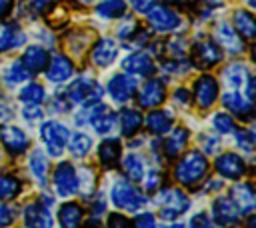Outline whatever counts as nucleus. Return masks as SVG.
I'll return each mask as SVG.
<instances>
[{"mask_svg": "<svg viewBox=\"0 0 256 228\" xmlns=\"http://www.w3.org/2000/svg\"><path fill=\"white\" fill-rule=\"evenodd\" d=\"M210 172V162L202 150H186L174 166V180L182 188H198Z\"/></svg>", "mask_w": 256, "mask_h": 228, "instance_id": "f257e3e1", "label": "nucleus"}, {"mask_svg": "<svg viewBox=\"0 0 256 228\" xmlns=\"http://www.w3.org/2000/svg\"><path fill=\"white\" fill-rule=\"evenodd\" d=\"M156 206H158V214L164 220H176L180 216H184L190 206L192 200L188 198V194L182 188H158L156 190Z\"/></svg>", "mask_w": 256, "mask_h": 228, "instance_id": "f03ea898", "label": "nucleus"}, {"mask_svg": "<svg viewBox=\"0 0 256 228\" xmlns=\"http://www.w3.org/2000/svg\"><path fill=\"white\" fill-rule=\"evenodd\" d=\"M146 196L128 178H118L110 186V202L124 212H138L146 204Z\"/></svg>", "mask_w": 256, "mask_h": 228, "instance_id": "7ed1b4c3", "label": "nucleus"}, {"mask_svg": "<svg viewBox=\"0 0 256 228\" xmlns=\"http://www.w3.org/2000/svg\"><path fill=\"white\" fill-rule=\"evenodd\" d=\"M68 136H70V130L58 120H46L40 126V140L44 142V148L52 158L62 156L68 144Z\"/></svg>", "mask_w": 256, "mask_h": 228, "instance_id": "20e7f679", "label": "nucleus"}, {"mask_svg": "<svg viewBox=\"0 0 256 228\" xmlns=\"http://www.w3.org/2000/svg\"><path fill=\"white\" fill-rule=\"evenodd\" d=\"M66 96H68L70 104L88 106V104H94V102H100L102 100V88H100V84L94 78L82 76V78H76L68 86Z\"/></svg>", "mask_w": 256, "mask_h": 228, "instance_id": "39448f33", "label": "nucleus"}, {"mask_svg": "<svg viewBox=\"0 0 256 228\" xmlns=\"http://www.w3.org/2000/svg\"><path fill=\"white\" fill-rule=\"evenodd\" d=\"M146 22L154 32H174L182 26V18L176 10L160 4H152L146 10Z\"/></svg>", "mask_w": 256, "mask_h": 228, "instance_id": "423d86ee", "label": "nucleus"}, {"mask_svg": "<svg viewBox=\"0 0 256 228\" xmlns=\"http://www.w3.org/2000/svg\"><path fill=\"white\" fill-rule=\"evenodd\" d=\"M190 92H192V96H194L196 106L202 108V110H208V108H212V106L216 104V100H218V96H220L218 80H216L212 74L204 72V74H200V76L194 80V86H192Z\"/></svg>", "mask_w": 256, "mask_h": 228, "instance_id": "0eeeda50", "label": "nucleus"}, {"mask_svg": "<svg viewBox=\"0 0 256 228\" xmlns=\"http://www.w3.org/2000/svg\"><path fill=\"white\" fill-rule=\"evenodd\" d=\"M214 42L220 46V50L228 52V54H242L246 50V40L234 30V26L230 22H216L214 24Z\"/></svg>", "mask_w": 256, "mask_h": 228, "instance_id": "6e6552de", "label": "nucleus"}, {"mask_svg": "<svg viewBox=\"0 0 256 228\" xmlns=\"http://www.w3.org/2000/svg\"><path fill=\"white\" fill-rule=\"evenodd\" d=\"M134 96L140 108H146V110L158 108L166 100V84L156 76H148V80L136 90Z\"/></svg>", "mask_w": 256, "mask_h": 228, "instance_id": "1a4fd4ad", "label": "nucleus"}, {"mask_svg": "<svg viewBox=\"0 0 256 228\" xmlns=\"http://www.w3.org/2000/svg\"><path fill=\"white\" fill-rule=\"evenodd\" d=\"M136 90H138V82L128 72H118V74L110 76V80L106 84V92L116 104H126L130 98H134Z\"/></svg>", "mask_w": 256, "mask_h": 228, "instance_id": "9d476101", "label": "nucleus"}, {"mask_svg": "<svg viewBox=\"0 0 256 228\" xmlns=\"http://www.w3.org/2000/svg\"><path fill=\"white\" fill-rule=\"evenodd\" d=\"M52 184L60 198H72L78 192V172L70 162H60L54 168Z\"/></svg>", "mask_w": 256, "mask_h": 228, "instance_id": "9b49d317", "label": "nucleus"}, {"mask_svg": "<svg viewBox=\"0 0 256 228\" xmlns=\"http://www.w3.org/2000/svg\"><path fill=\"white\" fill-rule=\"evenodd\" d=\"M214 170L222 176V178H228V180H242L248 166L242 158V154H236V152H222L216 156L214 160Z\"/></svg>", "mask_w": 256, "mask_h": 228, "instance_id": "f8f14e48", "label": "nucleus"}, {"mask_svg": "<svg viewBox=\"0 0 256 228\" xmlns=\"http://www.w3.org/2000/svg\"><path fill=\"white\" fill-rule=\"evenodd\" d=\"M192 58H194V64L198 68L208 70V68L220 64L224 54H222L220 46L214 40H198L192 46Z\"/></svg>", "mask_w": 256, "mask_h": 228, "instance_id": "ddd939ff", "label": "nucleus"}, {"mask_svg": "<svg viewBox=\"0 0 256 228\" xmlns=\"http://www.w3.org/2000/svg\"><path fill=\"white\" fill-rule=\"evenodd\" d=\"M0 142L6 148V152L14 154V156H20L30 148L28 134L14 124H2L0 126Z\"/></svg>", "mask_w": 256, "mask_h": 228, "instance_id": "4468645a", "label": "nucleus"}, {"mask_svg": "<svg viewBox=\"0 0 256 228\" xmlns=\"http://www.w3.org/2000/svg\"><path fill=\"white\" fill-rule=\"evenodd\" d=\"M210 218H214L212 222L218 224V226H230V224H238L242 220V214L234 206L230 196H218V198L212 200V214H210Z\"/></svg>", "mask_w": 256, "mask_h": 228, "instance_id": "2eb2a0df", "label": "nucleus"}, {"mask_svg": "<svg viewBox=\"0 0 256 228\" xmlns=\"http://www.w3.org/2000/svg\"><path fill=\"white\" fill-rule=\"evenodd\" d=\"M122 70L132 74V76H142V78H148V76H154L156 74V64L152 60V56L144 50H138V52H132L128 54L124 60H122Z\"/></svg>", "mask_w": 256, "mask_h": 228, "instance_id": "dca6fc26", "label": "nucleus"}, {"mask_svg": "<svg viewBox=\"0 0 256 228\" xmlns=\"http://www.w3.org/2000/svg\"><path fill=\"white\" fill-rule=\"evenodd\" d=\"M118 56V44L114 38L110 36H102L94 42L92 50H90V60L94 66L98 68H108Z\"/></svg>", "mask_w": 256, "mask_h": 228, "instance_id": "f3484780", "label": "nucleus"}, {"mask_svg": "<svg viewBox=\"0 0 256 228\" xmlns=\"http://www.w3.org/2000/svg\"><path fill=\"white\" fill-rule=\"evenodd\" d=\"M230 200L234 202V206L240 210L242 216H252L254 208H256V192L254 186L250 182H236L230 190Z\"/></svg>", "mask_w": 256, "mask_h": 228, "instance_id": "a211bd4d", "label": "nucleus"}, {"mask_svg": "<svg viewBox=\"0 0 256 228\" xmlns=\"http://www.w3.org/2000/svg\"><path fill=\"white\" fill-rule=\"evenodd\" d=\"M44 70H46L44 74H46V78L50 82L60 84V82H66V80L72 78V74H74V62L66 54H56V56H52L48 60V64H46Z\"/></svg>", "mask_w": 256, "mask_h": 228, "instance_id": "6ab92c4d", "label": "nucleus"}, {"mask_svg": "<svg viewBox=\"0 0 256 228\" xmlns=\"http://www.w3.org/2000/svg\"><path fill=\"white\" fill-rule=\"evenodd\" d=\"M222 106H224L228 112H232L236 118H240V120H250V118H252V110H254L252 100L246 98L240 90L224 92V94H222Z\"/></svg>", "mask_w": 256, "mask_h": 228, "instance_id": "aec40b11", "label": "nucleus"}, {"mask_svg": "<svg viewBox=\"0 0 256 228\" xmlns=\"http://www.w3.org/2000/svg\"><path fill=\"white\" fill-rule=\"evenodd\" d=\"M222 78H224V82H226L232 90H244V88L248 86V82H250L254 76H252V72L248 70L246 64L232 62V64H228V66L224 68Z\"/></svg>", "mask_w": 256, "mask_h": 228, "instance_id": "412c9836", "label": "nucleus"}, {"mask_svg": "<svg viewBox=\"0 0 256 228\" xmlns=\"http://www.w3.org/2000/svg\"><path fill=\"white\" fill-rule=\"evenodd\" d=\"M20 60H22V64L28 68L30 74H38V72H42V70L46 68V64H48V60H50V54H48V50H46L44 46L32 44V46H28V48L24 50V54H22Z\"/></svg>", "mask_w": 256, "mask_h": 228, "instance_id": "4be33fe9", "label": "nucleus"}, {"mask_svg": "<svg viewBox=\"0 0 256 228\" xmlns=\"http://www.w3.org/2000/svg\"><path fill=\"white\" fill-rule=\"evenodd\" d=\"M120 154H122V146H120L118 138H104V140L98 144V162H100V166L106 168V170L118 166Z\"/></svg>", "mask_w": 256, "mask_h": 228, "instance_id": "5701e85b", "label": "nucleus"}, {"mask_svg": "<svg viewBox=\"0 0 256 228\" xmlns=\"http://www.w3.org/2000/svg\"><path fill=\"white\" fill-rule=\"evenodd\" d=\"M144 124H146V128H148L150 134L162 136V134H166L172 128L174 120H172V114L170 112L160 110V108H150V112L144 116Z\"/></svg>", "mask_w": 256, "mask_h": 228, "instance_id": "b1692460", "label": "nucleus"}, {"mask_svg": "<svg viewBox=\"0 0 256 228\" xmlns=\"http://www.w3.org/2000/svg\"><path fill=\"white\" fill-rule=\"evenodd\" d=\"M232 22H234V30H236L246 42L254 40V36H256V18H254V14H252L250 10H246V8H236V10L232 12Z\"/></svg>", "mask_w": 256, "mask_h": 228, "instance_id": "393cba45", "label": "nucleus"}, {"mask_svg": "<svg viewBox=\"0 0 256 228\" xmlns=\"http://www.w3.org/2000/svg\"><path fill=\"white\" fill-rule=\"evenodd\" d=\"M172 130V128H170ZM188 138H190V132L186 130V128H182V126H178V128H174L170 134H168V138L164 140V156L168 158V160H174L176 156H180V152L186 148V144H188Z\"/></svg>", "mask_w": 256, "mask_h": 228, "instance_id": "a878e982", "label": "nucleus"}, {"mask_svg": "<svg viewBox=\"0 0 256 228\" xmlns=\"http://www.w3.org/2000/svg\"><path fill=\"white\" fill-rule=\"evenodd\" d=\"M118 122H120L122 134H124L126 138H134V136L140 132V128L144 126V116H142V112L136 110V108H124V110L120 112V116H118Z\"/></svg>", "mask_w": 256, "mask_h": 228, "instance_id": "bb28decb", "label": "nucleus"}, {"mask_svg": "<svg viewBox=\"0 0 256 228\" xmlns=\"http://www.w3.org/2000/svg\"><path fill=\"white\" fill-rule=\"evenodd\" d=\"M122 172L130 182H140L146 174V160L138 152H130L122 160Z\"/></svg>", "mask_w": 256, "mask_h": 228, "instance_id": "cd10ccee", "label": "nucleus"}, {"mask_svg": "<svg viewBox=\"0 0 256 228\" xmlns=\"http://www.w3.org/2000/svg\"><path fill=\"white\" fill-rule=\"evenodd\" d=\"M58 224L66 228H76L84 220V208L78 202H64L58 208Z\"/></svg>", "mask_w": 256, "mask_h": 228, "instance_id": "c85d7f7f", "label": "nucleus"}, {"mask_svg": "<svg viewBox=\"0 0 256 228\" xmlns=\"http://www.w3.org/2000/svg\"><path fill=\"white\" fill-rule=\"evenodd\" d=\"M24 224L26 226H52V218H50V208L40 204V202H32L24 208Z\"/></svg>", "mask_w": 256, "mask_h": 228, "instance_id": "c756f323", "label": "nucleus"}, {"mask_svg": "<svg viewBox=\"0 0 256 228\" xmlns=\"http://www.w3.org/2000/svg\"><path fill=\"white\" fill-rule=\"evenodd\" d=\"M26 42V34L18 26H10L0 22V52L20 48Z\"/></svg>", "mask_w": 256, "mask_h": 228, "instance_id": "7c9ffc66", "label": "nucleus"}, {"mask_svg": "<svg viewBox=\"0 0 256 228\" xmlns=\"http://www.w3.org/2000/svg\"><path fill=\"white\" fill-rule=\"evenodd\" d=\"M28 166L32 176L38 180V184H46V176H48V158L46 152L42 148H34L30 158H28Z\"/></svg>", "mask_w": 256, "mask_h": 228, "instance_id": "2f4dec72", "label": "nucleus"}, {"mask_svg": "<svg viewBox=\"0 0 256 228\" xmlns=\"http://www.w3.org/2000/svg\"><path fill=\"white\" fill-rule=\"evenodd\" d=\"M126 8H128L126 0H102V2H98L94 6L96 14L102 20H116V18L124 16L126 14Z\"/></svg>", "mask_w": 256, "mask_h": 228, "instance_id": "473e14b6", "label": "nucleus"}, {"mask_svg": "<svg viewBox=\"0 0 256 228\" xmlns=\"http://www.w3.org/2000/svg\"><path fill=\"white\" fill-rule=\"evenodd\" d=\"M30 78V72H28V68L22 64V60H12L10 64H8V68L2 72V80H4V84L6 86H16V84H20V82H26Z\"/></svg>", "mask_w": 256, "mask_h": 228, "instance_id": "72a5a7b5", "label": "nucleus"}, {"mask_svg": "<svg viewBox=\"0 0 256 228\" xmlns=\"http://www.w3.org/2000/svg\"><path fill=\"white\" fill-rule=\"evenodd\" d=\"M68 150L74 158H84L92 150V138L86 132H74L68 136Z\"/></svg>", "mask_w": 256, "mask_h": 228, "instance_id": "f704fd0d", "label": "nucleus"}, {"mask_svg": "<svg viewBox=\"0 0 256 228\" xmlns=\"http://www.w3.org/2000/svg\"><path fill=\"white\" fill-rule=\"evenodd\" d=\"M18 98H20V102H24V104H42L44 98H46V90H44V86L38 84V82H26V86L20 88Z\"/></svg>", "mask_w": 256, "mask_h": 228, "instance_id": "c9c22d12", "label": "nucleus"}, {"mask_svg": "<svg viewBox=\"0 0 256 228\" xmlns=\"http://www.w3.org/2000/svg\"><path fill=\"white\" fill-rule=\"evenodd\" d=\"M22 182L12 174H0V200H12L20 194Z\"/></svg>", "mask_w": 256, "mask_h": 228, "instance_id": "e433bc0d", "label": "nucleus"}, {"mask_svg": "<svg viewBox=\"0 0 256 228\" xmlns=\"http://www.w3.org/2000/svg\"><path fill=\"white\" fill-rule=\"evenodd\" d=\"M164 48H166V54H170L174 60H182L186 54H188V40H184L182 36H172L164 42Z\"/></svg>", "mask_w": 256, "mask_h": 228, "instance_id": "4c0bfd02", "label": "nucleus"}, {"mask_svg": "<svg viewBox=\"0 0 256 228\" xmlns=\"http://www.w3.org/2000/svg\"><path fill=\"white\" fill-rule=\"evenodd\" d=\"M54 4L56 0H20V8L22 12H28V16L46 14Z\"/></svg>", "mask_w": 256, "mask_h": 228, "instance_id": "58836bf2", "label": "nucleus"}, {"mask_svg": "<svg viewBox=\"0 0 256 228\" xmlns=\"http://www.w3.org/2000/svg\"><path fill=\"white\" fill-rule=\"evenodd\" d=\"M212 126H214V130H216L220 136L232 134L234 128H236L234 118H232L230 114H226V112H216V114L212 116Z\"/></svg>", "mask_w": 256, "mask_h": 228, "instance_id": "ea45409f", "label": "nucleus"}, {"mask_svg": "<svg viewBox=\"0 0 256 228\" xmlns=\"http://www.w3.org/2000/svg\"><path fill=\"white\" fill-rule=\"evenodd\" d=\"M234 138H236V144H238V148L244 152V154H250L252 152V148H254V134H252V130H236L234 128Z\"/></svg>", "mask_w": 256, "mask_h": 228, "instance_id": "a19ab883", "label": "nucleus"}, {"mask_svg": "<svg viewBox=\"0 0 256 228\" xmlns=\"http://www.w3.org/2000/svg\"><path fill=\"white\" fill-rule=\"evenodd\" d=\"M140 182L148 192H156L162 186V174H160V170H146V174Z\"/></svg>", "mask_w": 256, "mask_h": 228, "instance_id": "79ce46f5", "label": "nucleus"}, {"mask_svg": "<svg viewBox=\"0 0 256 228\" xmlns=\"http://www.w3.org/2000/svg\"><path fill=\"white\" fill-rule=\"evenodd\" d=\"M136 30H138V24H136V20H134V18H126V20H124V24H120V26H118V30H116V36H118L120 40H126V42H130V40H132V36L136 34Z\"/></svg>", "mask_w": 256, "mask_h": 228, "instance_id": "37998d69", "label": "nucleus"}, {"mask_svg": "<svg viewBox=\"0 0 256 228\" xmlns=\"http://www.w3.org/2000/svg\"><path fill=\"white\" fill-rule=\"evenodd\" d=\"M200 146L204 154H216L220 150V136L214 134H200Z\"/></svg>", "mask_w": 256, "mask_h": 228, "instance_id": "c03bdc74", "label": "nucleus"}, {"mask_svg": "<svg viewBox=\"0 0 256 228\" xmlns=\"http://www.w3.org/2000/svg\"><path fill=\"white\" fill-rule=\"evenodd\" d=\"M172 100H174V104L186 108V106L192 104V92H190L186 86H178V88L172 92Z\"/></svg>", "mask_w": 256, "mask_h": 228, "instance_id": "a18cd8bd", "label": "nucleus"}, {"mask_svg": "<svg viewBox=\"0 0 256 228\" xmlns=\"http://www.w3.org/2000/svg\"><path fill=\"white\" fill-rule=\"evenodd\" d=\"M22 116H24L26 122H38L44 116V110L40 108V104H24Z\"/></svg>", "mask_w": 256, "mask_h": 228, "instance_id": "49530a36", "label": "nucleus"}, {"mask_svg": "<svg viewBox=\"0 0 256 228\" xmlns=\"http://www.w3.org/2000/svg\"><path fill=\"white\" fill-rule=\"evenodd\" d=\"M132 224L136 226H156V218L152 212H138L132 220Z\"/></svg>", "mask_w": 256, "mask_h": 228, "instance_id": "de8ad7c7", "label": "nucleus"}, {"mask_svg": "<svg viewBox=\"0 0 256 228\" xmlns=\"http://www.w3.org/2000/svg\"><path fill=\"white\" fill-rule=\"evenodd\" d=\"M14 220V210L8 206V204H4V200L0 202V226H6V224H10Z\"/></svg>", "mask_w": 256, "mask_h": 228, "instance_id": "09e8293b", "label": "nucleus"}, {"mask_svg": "<svg viewBox=\"0 0 256 228\" xmlns=\"http://www.w3.org/2000/svg\"><path fill=\"white\" fill-rule=\"evenodd\" d=\"M210 224H212V218L206 212H198L190 218V226H210Z\"/></svg>", "mask_w": 256, "mask_h": 228, "instance_id": "8fccbe9b", "label": "nucleus"}, {"mask_svg": "<svg viewBox=\"0 0 256 228\" xmlns=\"http://www.w3.org/2000/svg\"><path fill=\"white\" fill-rule=\"evenodd\" d=\"M130 2V6L138 12V14H146V10L154 4V0H128Z\"/></svg>", "mask_w": 256, "mask_h": 228, "instance_id": "3c124183", "label": "nucleus"}, {"mask_svg": "<svg viewBox=\"0 0 256 228\" xmlns=\"http://www.w3.org/2000/svg\"><path fill=\"white\" fill-rule=\"evenodd\" d=\"M128 224H130V220L124 218V216L118 214V212H114V214L108 216V226H128Z\"/></svg>", "mask_w": 256, "mask_h": 228, "instance_id": "603ef678", "label": "nucleus"}, {"mask_svg": "<svg viewBox=\"0 0 256 228\" xmlns=\"http://www.w3.org/2000/svg\"><path fill=\"white\" fill-rule=\"evenodd\" d=\"M12 6H14V0H0V20H4L12 12Z\"/></svg>", "mask_w": 256, "mask_h": 228, "instance_id": "864d4df0", "label": "nucleus"}, {"mask_svg": "<svg viewBox=\"0 0 256 228\" xmlns=\"http://www.w3.org/2000/svg\"><path fill=\"white\" fill-rule=\"evenodd\" d=\"M162 2H166V4H174V6H178V4H184V2H188V0H162Z\"/></svg>", "mask_w": 256, "mask_h": 228, "instance_id": "5fc2aeb1", "label": "nucleus"}, {"mask_svg": "<svg viewBox=\"0 0 256 228\" xmlns=\"http://www.w3.org/2000/svg\"><path fill=\"white\" fill-rule=\"evenodd\" d=\"M202 2H206V4H210L212 8H216V6H218V4L222 2V0H202Z\"/></svg>", "mask_w": 256, "mask_h": 228, "instance_id": "6e6d98bb", "label": "nucleus"}, {"mask_svg": "<svg viewBox=\"0 0 256 228\" xmlns=\"http://www.w3.org/2000/svg\"><path fill=\"white\" fill-rule=\"evenodd\" d=\"M76 2H78L80 6H88V4H92L94 0H76Z\"/></svg>", "mask_w": 256, "mask_h": 228, "instance_id": "4d7b16f0", "label": "nucleus"}, {"mask_svg": "<svg viewBox=\"0 0 256 228\" xmlns=\"http://www.w3.org/2000/svg\"><path fill=\"white\" fill-rule=\"evenodd\" d=\"M244 2H246L248 8H254V0H244Z\"/></svg>", "mask_w": 256, "mask_h": 228, "instance_id": "13d9d810", "label": "nucleus"}]
</instances>
